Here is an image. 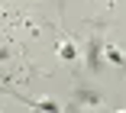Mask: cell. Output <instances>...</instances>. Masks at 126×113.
<instances>
[{
	"label": "cell",
	"mask_w": 126,
	"mask_h": 113,
	"mask_svg": "<svg viewBox=\"0 0 126 113\" xmlns=\"http://www.w3.org/2000/svg\"><path fill=\"white\" fill-rule=\"evenodd\" d=\"M107 58H110L113 65H123V68H126V58H123V55H120L116 48H107Z\"/></svg>",
	"instance_id": "3957f363"
},
{
	"label": "cell",
	"mask_w": 126,
	"mask_h": 113,
	"mask_svg": "<svg viewBox=\"0 0 126 113\" xmlns=\"http://www.w3.org/2000/svg\"><path fill=\"white\" fill-rule=\"evenodd\" d=\"M19 100H26V103L36 107L39 113H58V103H55V100H29V97H19Z\"/></svg>",
	"instance_id": "6da1fadb"
},
{
	"label": "cell",
	"mask_w": 126,
	"mask_h": 113,
	"mask_svg": "<svg viewBox=\"0 0 126 113\" xmlns=\"http://www.w3.org/2000/svg\"><path fill=\"white\" fill-rule=\"evenodd\" d=\"M58 55H62L65 62H74V58H78V52H74V45H68V42H62V45H58Z\"/></svg>",
	"instance_id": "7a4b0ae2"
}]
</instances>
